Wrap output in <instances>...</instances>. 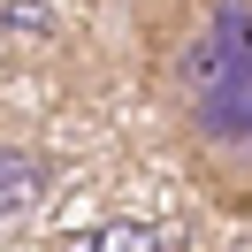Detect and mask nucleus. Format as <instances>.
<instances>
[{"label": "nucleus", "instance_id": "20e7f679", "mask_svg": "<svg viewBox=\"0 0 252 252\" xmlns=\"http://www.w3.org/2000/svg\"><path fill=\"white\" fill-rule=\"evenodd\" d=\"M92 252H160V237L145 229V221H115V229L92 237Z\"/></svg>", "mask_w": 252, "mask_h": 252}, {"label": "nucleus", "instance_id": "7ed1b4c3", "mask_svg": "<svg viewBox=\"0 0 252 252\" xmlns=\"http://www.w3.org/2000/svg\"><path fill=\"white\" fill-rule=\"evenodd\" d=\"M8 38H54V16H46V0H8Z\"/></svg>", "mask_w": 252, "mask_h": 252}, {"label": "nucleus", "instance_id": "f03ea898", "mask_svg": "<svg viewBox=\"0 0 252 252\" xmlns=\"http://www.w3.org/2000/svg\"><path fill=\"white\" fill-rule=\"evenodd\" d=\"M38 191H46V168H38L23 145H8V160H0V214L23 221V214L38 206Z\"/></svg>", "mask_w": 252, "mask_h": 252}, {"label": "nucleus", "instance_id": "f257e3e1", "mask_svg": "<svg viewBox=\"0 0 252 252\" xmlns=\"http://www.w3.org/2000/svg\"><path fill=\"white\" fill-rule=\"evenodd\" d=\"M184 115L214 153L252 160V0H214L184 38Z\"/></svg>", "mask_w": 252, "mask_h": 252}]
</instances>
